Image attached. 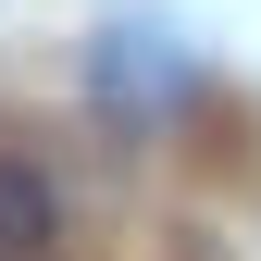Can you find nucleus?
<instances>
[{"mask_svg":"<svg viewBox=\"0 0 261 261\" xmlns=\"http://www.w3.org/2000/svg\"><path fill=\"white\" fill-rule=\"evenodd\" d=\"M62 249V187L50 162H13L0 149V261H50Z\"/></svg>","mask_w":261,"mask_h":261,"instance_id":"1","label":"nucleus"}]
</instances>
